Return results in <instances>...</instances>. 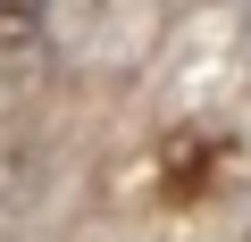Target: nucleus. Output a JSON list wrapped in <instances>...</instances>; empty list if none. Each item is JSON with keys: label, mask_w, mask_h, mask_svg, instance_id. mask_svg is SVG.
I'll use <instances>...</instances> for the list:
<instances>
[{"label": "nucleus", "mask_w": 251, "mask_h": 242, "mask_svg": "<svg viewBox=\"0 0 251 242\" xmlns=\"http://www.w3.org/2000/svg\"><path fill=\"white\" fill-rule=\"evenodd\" d=\"M42 17H50V0H0V50H34Z\"/></svg>", "instance_id": "nucleus-1"}]
</instances>
